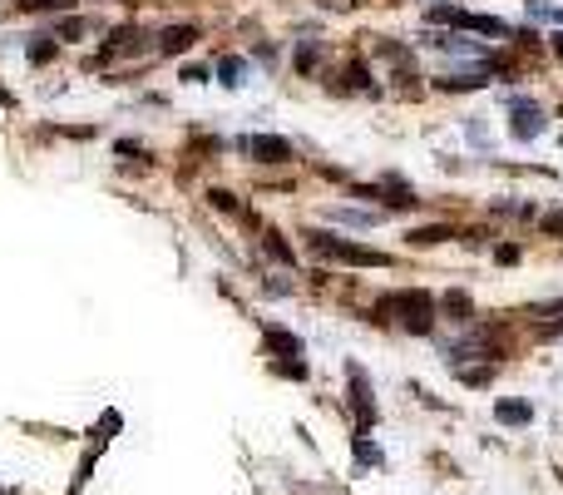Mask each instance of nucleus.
Instances as JSON below:
<instances>
[{
	"label": "nucleus",
	"mask_w": 563,
	"mask_h": 495,
	"mask_svg": "<svg viewBox=\"0 0 563 495\" xmlns=\"http://www.w3.org/2000/svg\"><path fill=\"white\" fill-rule=\"evenodd\" d=\"M85 35V21H60V40H79Z\"/></svg>",
	"instance_id": "nucleus-21"
},
{
	"label": "nucleus",
	"mask_w": 563,
	"mask_h": 495,
	"mask_svg": "<svg viewBox=\"0 0 563 495\" xmlns=\"http://www.w3.org/2000/svg\"><path fill=\"white\" fill-rule=\"evenodd\" d=\"M445 307L455 313V323H469V313H475V302H469L465 292H445Z\"/></svg>",
	"instance_id": "nucleus-14"
},
{
	"label": "nucleus",
	"mask_w": 563,
	"mask_h": 495,
	"mask_svg": "<svg viewBox=\"0 0 563 495\" xmlns=\"http://www.w3.org/2000/svg\"><path fill=\"white\" fill-rule=\"evenodd\" d=\"M356 461H361V466H381V461H385V456H381V451H376V446H371V441H366V436H356Z\"/></svg>",
	"instance_id": "nucleus-18"
},
{
	"label": "nucleus",
	"mask_w": 563,
	"mask_h": 495,
	"mask_svg": "<svg viewBox=\"0 0 563 495\" xmlns=\"http://www.w3.org/2000/svg\"><path fill=\"white\" fill-rule=\"evenodd\" d=\"M25 11H70L75 0H21Z\"/></svg>",
	"instance_id": "nucleus-19"
},
{
	"label": "nucleus",
	"mask_w": 563,
	"mask_h": 495,
	"mask_svg": "<svg viewBox=\"0 0 563 495\" xmlns=\"http://www.w3.org/2000/svg\"><path fill=\"white\" fill-rule=\"evenodd\" d=\"M509 114H514V124H509L514 139H539L543 134V109L534 99H509Z\"/></svg>",
	"instance_id": "nucleus-4"
},
{
	"label": "nucleus",
	"mask_w": 563,
	"mask_h": 495,
	"mask_svg": "<svg viewBox=\"0 0 563 495\" xmlns=\"http://www.w3.org/2000/svg\"><path fill=\"white\" fill-rule=\"evenodd\" d=\"M218 75H223V85H228V89H237V85H243V75H247V65L237 60V55H228L223 65H218Z\"/></svg>",
	"instance_id": "nucleus-12"
},
{
	"label": "nucleus",
	"mask_w": 563,
	"mask_h": 495,
	"mask_svg": "<svg viewBox=\"0 0 563 495\" xmlns=\"http://www.w3.org/2000/svg\"><path fill=\"white\" fill-rule=\"evenodd\" d=\"M455 25L460 30H479V35H500V40H509V21H500V15H469V11H455Z\"/></svg>",
	"instance_id": "nucleus-6"
},
{
	"label": "nucleus",
	"mask_w": 563,
	"mask_h": 495,
	"mask_svg": "<svg viewBox=\"0 0 563 495\" xmlns=\"http://www.w3.org/2000/svg\"><path fill=\"white\" fill-rule=\"evenodd\" d=\"M351 407H356V436H366L376 421V407H371V382H366L361 366H351Z\"/></svg>",
	"instance_id": "nucleus-3"
},
{
	"label": "nucleus",
	"mask_w": 563,
	"mask_h": 495,
	"mask_svg": "<svg viewBox=\"0 0 563 495\" xmlns=\"http://www.w3.org/2000/svg\"><path fill=\"white\" fill-rule=\"evenodd\" d=\"M297 70H302V75H311V70H317V40L297 45Z\"/></svg>",
	"instance_id": "nucleus-17"
},
{
	"label": "nucleus",
	"mask_w": 563,
	"mask_h": 495,
	"mask_svg": "<svg viewBox=\"0 0 563 495\" xmlns=\"http://www.w3.org/2000/svg\"><path fill=\"white\" fill-rule=\"evenodd\" d=\"M376 313L381 317H395V323L405 327V332H435V298L420 288H401V292H385L381 302H376Z\"/></svg>",
	"instance_id": "nucleus-1"
},
{
	"label": "nucleus",
	"mask_w": 563,
	"mask_h": 495,
	"mask_svg": "<svg viewBox=\"0 0 563 495\" xmlns=\"http://www.w3.org/2000/svg\"><path fill=\"white\" fill-rule=\"evenodd\" d=\"M494 416H500L504 426H529L534 407H529V401H494Z\"/></svg>",
	"instance_id": "nucleus-8"
},
{
	"label": "nucleus",
	"mask_w": 563,
	"mask_h": 495,
	"mask_svg": "<svg viewBox=\"0 0 563 495\" xmlns=\"http://www.w3.org/2000/svg\"><path fill=\"white\" fill-rule=\"evenodd\" d=\"M465 382H469V387H484V382H489V366H475V372H465Z\"/></svg>",
	"instance_id": "nucleus-22"
},
{
	"label": "nucleus",
	"mask_w": 563,
	"mask_h": 495,
	"mask_svg": "<svg viewBox=\"0 0 563 495\" xmlns=\"http://www.w3.org/2000/svg\"><path fill=\"white\" fill-rule=\"evenodd\" d=\"M193 40H198V25H169V30H163V40H159V50L163 55H178V50H188Z\"/></svg>",
	"instance_id": "nucleus-7"
},
{
	"label": "nucleus",
	"mask_w": 563,
	"mask_h": 495,
	"mask_svg": "<svg viewBox=\"0 0 563 495\" xmlns=\"http://www.w3.org/2000/svg\"><path fill=\"white\" fill-rule=\"evenodd\" d=\"M445 238H455V228H415L405 243L410 248H435V243H445Z\"/></svg>",
	"instance_id": "nucleus-10"
},
{
	"label": "nucleus",
	"mask_w": 563,
	"mask_h": 495,
	"mask_svg": "<svg viewBox=\"0 0 563 495\" xmlns=\"http://www.w3.org/2000/svg\"><path fill=\"white\" fill-rule=\"evenodd\" d=\"M307 243H311V253H321V258H336V263H351V268H391V258H385V253L361 248V243H346V238H336V233H317V228H311Z\"/></svg>",
	"instance_id": "nucleus-2"
},
{
	"label": "nucleus",
	"mask_w": 563,
	"mask_h": 495,
	"mask_svg": "<svg viewBox=\"0 0 563 495\" xmlns=\"http://www.w3.org/2000/svg\"><path fill=\"white\" fill-rule=\"evenodd\" d=\"M208 204H213V208H223V214H237V198L228 194V189H213V194H208Z\"/></svg>",
	"instance_id": "nucleus-20"
},
{
	"label": "nucleus",
	"mask_w": 563,
	"mask_h": 495,
	"mask_svg": "<svg viewBox=\"0 0 563 495\" xmlns=\"http://www.w3.org/2000/svg\"><path fill=\"white\" fill-rule=\"evenodd\" d=\"M50 55H54V35H35V45H30V60H35V65H45Z\"/></svg>",
	"instance_id": "nucleus-16"
},
{
	"label": "nucleus",
	"mask_w": 563,
	"mask_h": 495,
	"mask_svg": "<svg viewBox=\"0 0 563 495\" xmlns=\"http://www.w3.org/2000/svg\"><path fill=\"white\" fill-rule=\"evenodd\" d=\"M243 149L253 154L257 164H292V144L287 139H277V134H253V139H243Z\"/></svg>",
	"instance_id": "nucleus-5"
},
{
	"label": "nucleus",
	"mask_w": 563,
	"mask_h": 495,
	"mask_svg": "<svg viewBox=\"0 0 563 495\" xmlns=\"http://www.w3.org/2000/svg\"><path fill=\"white\" fill-rule=\"evenodd\" d=\"M321 5H327V11H351L356 0H321Z\"/></svg>",
	"instance_id": "nucleus-24"
},
{
	"label": "nucleus",
	"mask_w": 563,
	"mask_h": 495,
	"mask_svg": "<svg viewBox=\"0 0 563 495\" xmlns=\"http://www.w3.org/2000/svg\"><path fill=\"white\" fill-rule=\"evenodd\" d=\"M272 372H277V377H297V382H307V362H292V357L272 362Z\"/></svg>",
	"instance_id": "nucleus-15"
},
{
	"label": "nucleus",
	"mask_w": 563,
	"mask_h": 495,
	"mask_svg": "<svg viewBox=\"0 0 563 495\" xmlns=\"http://www.w3.org/2000/svg\"><path fill=\"white\" fill-rule=\"evenodd\" d=\"M262 342L272 347L277 357H302V342H297L292 332H277V327H267V332H262Z\"/></svg>",
	"instance_id": "nucleus-9"
},
{
	"label": "nucleus",
	"mask_w": 563,
	"mask_h": 495,
	"mask_svg": "<svg viewBox=\"0 0 563 495\" xmlns=\"http://www.w3.org/2000/svg\"><path fill=\"white\" fill-rule=\"evenodd\" d=\"M262 243H267V253H272L277 263H297V253L282 243V233H277V228H262Z\"/></svg>",
	"instance_id": "nucleus-11"
},
{
	"label": "nucleus",
	"mask_w": 563,
	"mask_h": 495,
	"mask_svg": "<svg viewBox=\"0 0 563 495\" xmlns=\"http://www.w3.org/2000/svg\"><path fill=\"white\" fill-rule=\"evenodd\" d=\"M553 55H563V30H559V35H553Z\"/></svg>",
	"instance_id": "nucleus-25"
},
{
	"label": "nucleus",
	"mask_w": 563,
	"mask_h": 495,
	"mask_svg": "<svg viewBox=\"0 0 563 495\" xmlns=\"http://www.w3.org/2000/svg\"><path fill=\"white\" fill-rule=\"evenodd\" d=\"M543 233H563V214H549V218H543Z\"/></svg>",
	"instance_id": "nucleus-23"
},
{
	"label": "nucleus",
	"mask_w": 563,
	"mask_h": 495,
	"mask_svg": "<svg viewBox=\"0 0 563 495\" xmlns=\"http://www.w3.org/2000/svg\"><path fill=\"white\" fill-rule=\"evenodd\" d=\"M331 223H341V228H371L376 218L371 214H351V208H331Z\"/></svg>",
	"instance_id": "nucleus-13"
}]
</instances>
